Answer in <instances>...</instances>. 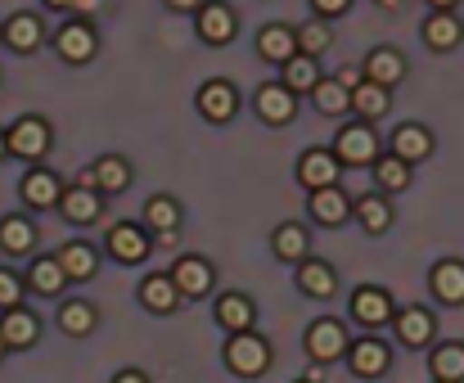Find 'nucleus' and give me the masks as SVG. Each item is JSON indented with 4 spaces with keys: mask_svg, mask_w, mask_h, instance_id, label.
I'll use <instances>...</instances> for the list:
<instances>
[{
    "mask_svg": "<svg viewBox=\"0 0 464 383\" xmlns=\"http://www.w3.org/2000/svg\"><path fill=\"white\" fill-rule=\"evenodd\" d=\"M91 172H95V190H104V194H122L127 186H131V163H127V158H118V154L100 158Z\"/></svg>",
    "mask_w": 464,
    "mask_h": 383,
    "instance_id": "26",
    "label": "nucleus"
},
{
    "mask_svg": "<svg viewBox=\"0 0 464 383\" xmlns=\"http://www.w3.org/2000/svg\"><path fill=\"white\" fill-rule=\"evenodd\" d=\"M59 330H63V334H72V339L91 334V330H95V307H91V302H82V298L63 302V307H59Z\"/></svg>",
    "mask_w": 464,
    "mask_h": 383,
    "instance_id": "35",
    "label": "nucleus"
},
{
    "mask_svg": "<svg viewBox=\"0 0 464 383\" xmlns=\"http://www.w3.org/2000/svg\"><path fill=\"white\" fill-rule=\"evenodd\" d=\"M18 298H23V280H18L14 271H5V266H0V311H14V307H18Z\"/></svg>",
    "mask_w": 464,
    "mask_h": 383,
    "instance_id": "42",
    "label": "nucleus"
},
{
    "mask_svg": "<svg viewBox=\"0 0 464 383\" xmlns=\"http://www.w3.org/2000/svg\"><path fill=\"white\" fill-rule=\"evenodd\" d=\"M352 316H356L361 325H383V321L392 316V298H388L383 289H356Z\"/></svg>",
    "mask_w": 464,
    "mask_h": 383,
    "instance_id": "23",
    "label": "nucleus"
},
{
    "mask_svg": "<svg viewBox=\"0 0 464 383\" xmlns=\"http://www.w3.org/2000/svg\"><path fill=\"white\" fill-rule=\"evenodd\" d=\"M235 109H239V95H235V86H230V81L212 77V81H203V86H198V113H203L208 122H230V118H235Z\"/></svg>",
    "mask_w": 464,
    "mask_h": 383,
    "instance_id": "7",
    "label": "nucleus"
},
{
    "mask_svg": "<svg viewBox=\"0 0 464 383\" xmlns=\"http://www.w3.org/2000/svg\"><path fill=\"white\" fill-rule=\"evenodd\" d=\"M171 280H176V289H180L185 298H203V293L212 289V266H208L203 257H180V262L171 266Z\"/></svg>",
    "mask_w": 464,
    "mask_h": 383,
    "instance_id": "14",
    "label": "nucleus"
},
{
    "mask_svg": "<svg viewBox=\"0 0 464 383\" xmlns=\"http://www.w3.org/2000/svg\"><path fill=\"white\" fill-rule=\"evenodd\" d=\"M271 248H276V257L280 262H294V266H303L307 262V230L298 225V221H285V225H276V235H271Z\"/></svg>",
    "mask_w": 464,
    "mask_h": 383,
    "instance_id": "18",
    "label": "nucleus"
},
{
    "mask_svg": "<svg viewBox=\"0 0 464 383\" xmlns=\"http://www.w3.org/2000/svg\"><path fill=\"white\" fill-rule=\"evenodd\" d=\"M361 68H365V77L379 81V86H397V81L406 77V59H401L397 50H388V45L370 50V59H365Z\"/></svg>",
    "mask_w": 464,
    "mask_h": 383,
    "instance_id": "20",
    "label": "nucleus"
},
{
    "mask_svg": "<svg viewBox=\"0 0 464 383\" xmlns=\"http://www.w3.org/2000/svg\"><path fill=\"white\" fill-rule=\"evenodd\" d=\"M433 375L438 383H460L464 379V348L460 343H442L433 352Z\"/></svg>",
    "mask_w": 464,
    "mask_h": 383,
    "instance_id": "38",
    "label": "nucleus"
},
{
    "mask_svg": "<svg viewBox=\"0 0 464 383\" xmlns=\"http://www.w3.org/2000/svg\"><path fill=\"white\" fill-rule=\"evenodd\" d=\"M100 194L91 190V186H72V190H63V203H59V212L68 216V221H77V225H86V221H95L100 216Z\"/></svg>",
    "mask_w": 464,
    "mask_h": 383,
    "instance_id": "24",
    "label": "nucleus"
},
{
    "mask_svg": "<svg viewBox=\"0 0 464 383\" xmlns=\"http://www.w3.org/2000/svg\"><path fill=\"white\" fill-rule=\"evenodd\" d=\"M0 36H5V45H9V50H23V54H27V50H36V45H41V23H36L32 14H14V18L5 23V32H0Z\"/></svg>",
    "mask_w": 464,
    "mask_h": 383,
    "instance_id": "30",
    "label": "nucleus"
},
{
    "mask_svg": "<svg viewBox=\"0 0 464 383\" xmlns=\"http://www.w3.org/2000/svg\"><path fill=\"white\" fill-rule=\"evenodd\" d=\"M356 212V203L347 198V194L338 190V186H329V190H315L311 194V216L320 221V225H343L347 216Z\"/></svg>",
    "mask_w": 464,
    "mask_h": 383,
    "instance_id": "16",
    "label": "nucleus"
},
{
    "mask_svg": "<svg viewBox=\"0 0 464 383\" xmlns=\"http://www.w3.org/2000/svg\"><path fill=\"white\" fill-rule=\"evenodd\" d=\"M50 149V127L41 122V118H18L14 127H9V154H18V158H41Z\"/></svg>",
    "mask_w": 464,
    "mask_h": 383,
    "instance_id": "8",
    "label": "nucleus"
},
{
    "mask_svg": "<svg viewBox=\"0 0 464 383\" xmlns=\"http://www.w3.org/2000/svg\"><path fill=\"white\" fill-rule=\"evenodd\" d=\"M63 284H68V271H63L59 257H36V262H32V289H36V293L50 298V293H59Z\"/></svg>",
    "mask_w": 464,
    "mask_h": 383,
    "instance_id": "34",
    "label": "nucleus"
},
{
    "mask_svg": "<svg viewBox=\"0 0 464 383\" xmlns=\"http://www.w3.org/2000/svg\"><path fill=\"white\" fill-rule=\"evenodd\" d=\"M356 221H361L370 235H383V230L392 225V207H388V198H383V194H365V198H356Z\"/></svg>",
    "mask_w": 464,
    "mask_h": 383,
    "instance_id": "32",
    "label": "nucleus"
},
{
    "mask_svg": "<svg viewBox=\"0 0 464 383\" xmlns=\"http://www.w3.org/2000/svg\"><path fill=\"white\" fill-rule=\"evenodd\" d=\"M397 334H401L406 348H424V343L433 339V316H429L424 307H406V311L397 316Z\"/></svg>",
    "mask_w": 464,
    "mask_h": 383,
    "instance_id": "29",
    "label": "nucleus"
},
{
    "mask_svg": "<svg viewBox=\"0 0 464 383\" xmlns=\"http://www.w3.org/2000/svg\"><path fill=\"white\" fill-rule=\"evenodd\" d=\"M374 177H379V186H383L388 194H397V190L411 186V163H401L397 154H388V158L374 163Z\"/></svg>",
    "mask_w": 464,
    "mask_h": 383,
    "instance_id": "40",
    "label": "nucleus"
},
{
    "mask_svg": "<svg viewBox=\"0 0 464 383\" xmlns=\"http://www.w3.org/2000/svg\"><path fill=\"white\" fill-rule=\"evenodd\" d=\"M388 104H392V100H388V86H379V81H370V77L352 91V109H356L365 122L383 118V113H388Z\"/></svg>",
    "mask_w": 464,
    "mask_h": 383,
    "instance_id": "28",
    "label": "nucleus"
},
{
    "mask_svg": "<svg viewBox=\"0 0 464 383\" xmlns=\"http://www.w3.org/2000/svg\"><path fill=\"white\" fill-rule=\"evenodd\" d=\"M100 5H104V0H77V5H72V9H77V14H82V18H86V14H95V9H100Z\"/></svg>",
    "mask_w": 464,
    "mask_h": 383,
    "instance_id": "47",
    "label": "nucleus"
},
{
    "mask_svg": "<svg viewBox=\"0 0 464 383\" xmlns=\"http://www.w3.org/2000/svg\"><path fill=\"white\" fill-rule=\"evenodd\" d=\"M429 284L442 302H464V262H438Z\"/></svg>",
    "mask_w": 464,
    "mask_h": 383,
    "instance_id": "27",
    "label": "nucleus"
},
{
    "mask_svg": "<svg viewBox=\"0 0 464 383\" xmlns=\"http://www.w3.org/2000/svg\"><path fill=\"white\" fill-rule=\"evenodd\" d=\"M347 366H352V375H356V379H379V375L388 370V348H383L379 339L352 343V352H347Z\"/></svg>",
    "mask_w": 464,
    "mask_h": 383,
    "instance_id": "15",
    "label": "nucleus"
},
{
    "mask_svg": "<svg viewBox=\"0 0 464 383\" xmlns=\"http://www.w3.org/2000/svg\"><path fill=\"white\" fill-rule=\"evenodd\" d=\"M307 352L315 357V366H329V361L347 357V352H352L347 330H343L338 321H315V325L307 330Z\"/></svg>",
    "mask_w": 464,
    "mask_h": 383,
    "instance_id": "3",
    "label": "nucleus"
},
{
    "mask_svg": "<svg viewBox=\"0 0 464 383\" xmlns=\"http://www.w3.org/2000/svg\"><path fill=\"white\" fill-rule=\"evenodd\" d=\"M338 154L334 149H307L303 158H298V181L307 186L311 194L315 190H329V186H338Z\"/></svg>",
    "mask_w": 464,
    "mask_h": 383,
    "instance_id": "6",
    "label": "nucleus"
},
{
    "mask_svg": "<svg viewBox=\"0 0 464 383\" xmlns=\"http://www.w3.org/2000/svg\"><path fill=\"white\" fill-rule=\"evenodd\" d=\"M32 239H36L32 221H23V216H5V221H0V248H5V253H27Z\"/></svg>",
    "mask_w": 464,
    "mask_h": 383,
    "instance_id": "39",
    "label": "nucleus"
},
{
    "mask_svg": "<svg viewBox=\"0 0 464 383\" xmlns=\"http://www.w3.org/2000/svg\"><path fill=\"white\" fill-rule=\"evenodd\" d=\"M59 262H63L68 280H91V275H95V266H100V257H95V248H91V244H68V248L59 253Z\"/></svg>",
    "mask_w": 464,
    "mask_h": 383,
    "instance_id": "36",
    "label": "nucleus"
},
{
    "mask_svg": "<svg viewBox=\"0 0 464 383\" xmlns=\"http://www.w3.org/2000/svg\"><path fill=\"white\" fill-rule=\"evenodd\" d=\"M23 203H27V207H59V203H63V186H59V177H54V172H45V168L27 172V177H23Z\"/></svg>",
    "mask_w": 464,
    "mask_h": 383,
    "instance_id": "12",
    "label": "nucleus"
},
{
    "mask_svg": "<svg viewBox=\"0 0 464 383\" xmlns=\"http://www.w3.org/2000/svg\"><path fill=\"white\" fill-rule=\"evenodd\" d=\"M460 36H464V27H460V18H456L451 9H433V14H429V23H424V41H429L433 50H456Z\"/></svg>",
    "mask_w": 464,
    "mask_h": 383,
    "instance_id": "21",
    "label": "nucleus"
},
{
    "mask_svg": "<svg viewBox=\"0 0 464 383\" xmlns=\"http://www.w3.org/2000/svg\"><path fill=\"white\" fill-rule=\"evenodd\" d=\"M9 154V131H0V158Z\"/></svg>",
    "mask_w": 464,
    "mask_h": 383,
    "instance_id": "50",
    "label": "nucleus"
},
{
    "mask_svg": "<svg viewBox=\"0 0 464 383\" xmlns=\"http://www.w3.org/2000/svg\"><path fill=\"white\" fill-rule=\"evenodd\" d=\"M253 109H257V118L262 122H289L294 113H298V95L285 86V81H266V86H257V95H253Z\"/></svg>",
    "mask_w": 464,
    "mask_h": 383,
    "instance_id": "4",
    "label": "nucleus"
},
{
    "mask_svg": "<svg viewBox=\"0 0 464 383\" xmlns=\"http://www.w3.org/2000/svg\"><path fill=\"white\" fill-rule=\"evenodd\" d=\"M145 225L154 230L158 239L154 244H176V225H180V203L176 198H167V194H158L145 203Z\"/></svg>",
    "mask_w": 464,
    "mask_h": 383,
    "instance_id": "10",
    "label": "nucleus"
},
{
    "mask_svg": "<svg viewBox=\"0 0 464 383\" xmlns=\"http://www.w3.org/2000/svg\"><path fill=\"white\" fill-rule=\"evenodd\" d=\"M109 253H113L118 262L136 266V262L150 257V239H145L140 225H113V230H109Z\"/></svg>",
    "mask_w": 464,
    "mask_h": 383,
    "instance_id": "13",
    "label": "nucleus"
},
{
    "mask_svg": "<svg viewBox=\"0 0 464 383\" xmlns=\"http://www.w3.org/2000/svg\"><path fill=\"white\" fill-rule=\"evenodd\" d=\"M338 81H343L347 91H356V86L365 81V68H343V72H338Z\"/></svg>",
    "mask_w": 464,
    "mask_h": 383,
    "instance_id": "44",
    "label": "nucleus"
},
{
    "mask_svg": "<svg viewBox=\"0 0 464 383\" xmlns=\"http://www.w3.org/2000/svg\"><path fill=\"white\" fill-rule=\"evenodd\" d=\"M45 5H50V9H72L77 0H45Z\"/></svg>",
    "mask_w": 464,
    "mask_h": 383,
    "instance_id": "48",
    "label": "nucleus"
},
{
    "mask_svg": "<svg viewBox=\"0 0 464 383\" xmlns=\"http://www.w3.org/2000/svg\"><path fill=\"white\" fill-rule=\"evenodd\" d=\"M392 154H397L401 163H424V158L433 154V136H429V127H420V122L397 127V131H392Z\"/></svg>",
    "mask_w": 464,
    "mask_h": 383,
    "instance_id": "11",
    "label": "nucleus"
},
{
    "mask_svg": "<svg viewBox=\"0 0 464 383\" xmlns=\"http://www.w3.org/2000/svg\"><path fill=\"white\" fill-rule=\"evenodd\" d=\"M303 383H307V379H303Z\"/></svg>",
    "mask_w": 464,
    "mask_h": 383,
    "instance_id": "53",
    "label": "nucleus"
},
{
    "mask_svg": "<svg viewBox=\"0 0 464 383\" xmlns=\"http://www.w3.org/2000/svg\"><path fill=\"white\" fill-rule=\"evenodd\" d=\"M0 334H5V343H9V348H27V343L36 339V316H32V311H23V307H14V311H5V316H0Z\"/></svg>",
    "mask_w": 464,
    "mask_h": 383,
    "instance_id": "33",
    "label": "nucleus"
},
{
    "mask_svg": "<svg viewBox=\"0 0 464 383\" xmlns=\"http://www.w3.org/2000/svg\"><path fill=\"white\" fill-rule=\"evenodd\" d=\"M253 302L244 298V293H221L217 298V325L221 330H230V334H248L253 330Z\"/></svg>",
    "mask_w": 464,
    "mask_h": 383,
    "instance_id": "17",
    "label": "nucleus"
},
{
    "mask_svg": "<svg viewBox=\"0 0 464 383\" xmlns=\"http://www.w3.org/2000/svg\"><path fill=\"white\" fill-rule=\"evenodd\" d=\"M324 45H329V27H324V23H303V27H298V50H303V54L315 59Z\"/></svg>",
    "mask_w": 464,
    "mask_h": 383,
    "instance_id": "41",
    "label": "nucleus"
},
{
    "mask_svg": "<svg viewBox=\"0 0 464 383\" xmlns=\"http://www.w3.org/2000/svg\"><path fill=\"white\" fill-rule=\"evenodd\" d=\"M5 352H9V343H5V334H0V357H5Z\"/></svg>",
    "mask_w": 464,
    "mask_h": 383,
    "instance_id": "52",
    "label": "nucleus"
},
{
    "mask_svg": "<svg viewBox=\"0 0 464 383\" xmlns=\"http://www.w3.org/2000/svg\"><path fill=\"white\" fill-rule=\"evenodd\" d=\"M257 54L262 59H271V63H289L294 54H298V32H289V27H262L257 32Z\"/></svg>",
    "mask_w": 464,
    "mask_h": 383,
    "instance_id": "19",
    "label": "nucleus"
},
{
    "mask_svg": "<svg viewBox=\"0 0 464 383\" xmlns=\"http://www.w3.org/2000/svg\"><path fill=\"white\" fill-rule=\"evenodd\" d=\"M347 5H352V0H311V9H315V14H324V18H334V14H343Z\"/></svg>",
    "mask_w": 464,
    "mask_h": 383,
    "instance_id": "43",
    "label": "nucleus"
},
{
    "mask_svg": "<svg viewBox=\"0 0 464 383\" xmlns=\"http://www.w3.org/2000/svg\"><path fill=\"white\" fill-rule=\"evenodd\" d=\"M176 298H180V289H176L171 275H150V280L140 284V302H145L150 311H158V316L176 311Z\"/></svg>",
    "mask_w": 464,
    "mask_h": 383,
    "instance_id": "25",
    "label": "nucleus"
},
{
    "mask_svg": "<svg viewBox=\"0 0 464 383\" xmlns=\"http://www.w3.org/2000/svg\"><path fill=\"white\" fill-rule=\"evenodd\" d=\"M167 5H171V9H180V14H189V9H203L208 0H167Z\"/></svg>",
    "mask_w": 464,
    "mask_h": 383,
    "instance_id": "45",
    "label": "nucleus"
},
{
    "mask_svg": "<svg viewBox=\"0 0 464 383\" xmlns=\"http://www.w3.org/2000/svg\"><path fill=\"white\" fill-rule=\"evenodd\" d=\"M235 32H239V23H235V9L230 5L212 0V5L198 9V36L208 45H226V41H235Z\"/></svg>",
    "mask_w": 464,
    "mask_h": 383,
    "instance_id": "9",
    "label": "nucleus"
},
{
    "mask_svg": "<svg viewBox=\"0 0 464 383\" xmlns=\"http://www.w3.org/2000/svg\"><path fill=\"white\" fill-rule=\"evenodd\" d=\"M298 289H303L307 298H334L338 275H334V266H329V262H315V257H307V262L298 266Z\"/></svg>",
    "mask_w": 464,
    "mask_h": 383,
    "instance_id": "22",
    "label": "nucleus"
},
{
    "mask_svg": "<svg viewBox=\"0 0 464 383\" xmlns=\"http://www.w3.org/2000/svg\"><path fill=\"white\" fill-rule=\"evenodd\" d=\"M285 86H289L294 95H311V91L320 86V68H315L311 54H294V59L285 63Z\"/></svg>",
    "mask_w": 464,
    "mask_h": 383,
    "instance_id": "31",
    "label": "nucleus"
},
{
    "mask_svg": "<svg viewBox=\"0 0 464 383\" xmlns=\"http://www.w3.org/2000/svg\"><path fill=\"white\" fill-rule=\"evenodd\" d=\"M95 45H100V41H95V32H91L86 18L59 27V36H54V50H59L63 63H91V59H95Z\"/></svg>",
    "mask_w": 464,
    "mask_h": 383,
    "instance_id": "5",
    "label": "nucleus"
},
{
    "mask_svg": "<svg viewBox=\"0 0 464 383\" xmlns=\"http://www.w3.org/2000/svg\"><path fill=\"white\" fill-rule=\"evenodd\" d=\"M334 154L343 163H379V136L370 131V122H352V127L338 131Z\"/></svg>",
    "mask_w": 464,
    "mask_h": 383,
    "instance_id": "2",
    "label": "nucleus"
},
{
    "mask_svg": "<svg viewBox=\"0 0 464 383\" xmlns=\"http://www.w3.org/2000/svg\"><path fill=\"white\" fill-rule=\"evenodd\" d=\"M226 366L235 370V375H244V379H253V375H262L266 366H271V348H266V339L262 334H230V343H226Z\"/></svg>",
    "mask_w": 464,
    "mask_h": 383,
    "instance_id": "1",
    "label": "nucleus"
},
{
    "mask_svg": "<svg viewBox=\"0 0 464 383\" xmlns=\"http://www.w3.org/2000/svg\"><path fill=\"white\" fill-rule=\"evenodd\" d=\"M311 95H315V109H320V113H329V118H338V113H347V109H352V91H347L338 77H334V81H320Z\"/></svg>",
    "mask_w": 464,
    "mask_h": 383,
    "instance_id": "37",
    "label": "nucleus"
},
{
    "mask_svg": "<svg viewBox=\"0 0 464 383\" xmlns=\"http://www.w3.org/2000/svg\"><path fill=\"white\" fill-rule=\"evenodd\" d=\"M433 9H451V5H460V0H429Z\"/></svg>",
    "mask_w": 464,
    "mask_h": 383,
    "instance_id": "49",
    "label": "nucleus"
},
{
    "mask_svg": "<svg viewBox=\"0 0 464 383\" xmlns=\"http://www.w3.org/2000/svg\"><path fill=\"white\" fill-rule=\"evenodd\" d=\"M374 5H383V9H397V5H401V0H374Z\"/></svg>",
    "mask_w": 464,
    "mask_h": 383,
    "instance_id": "51",
    "label": "nucleus"
},
{
    "mask_svg": "<svg viewBox=\"0 0 464 383\" xmlns=\"http://www.w3.org/2000/svg\"><path fill=\"white\" fill-rule=\"evenodd\" d=\"M113 383H150L140 370H122V375H113Z\"/></svg>",
    "mask_w": 464,
    "mask_h": 383,
    "instance_id": "46",
    "label": "nucleus"
}]
</instances>
